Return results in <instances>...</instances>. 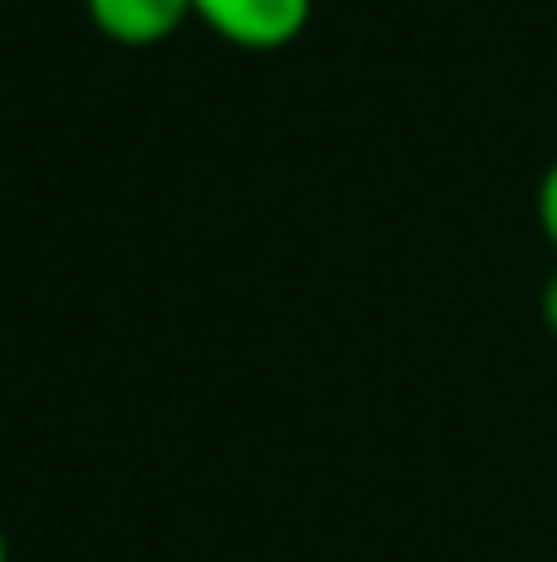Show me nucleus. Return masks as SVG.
Returning <instances> with one entry per match:
<instances>
[{"instance_id": "f257e3e1", "label": "nucleus", "mask_w": 557, "mask_h": 562, "mask_svg": "<svg viewBox=\"0 0 557 562\" xmlns=\"http://www.w3.org/2000/svg\"><path fill=\"white\" fill-rule=\"evenodd\" d=\"M193 15L227 45L272 55L306 35L316 0H193Z\"/></svg>"}, {"instance_id": "f03ea898", "label": "nucleus", "mask_w": 557, "mask_h": 562, "mask_svg": "<svg viewBox=\"0 0 557 562\" xmlns=\"http://www.w3.org/2000/svg\"><path fill=\"white\" fill-rule=\"evenodd\" d=\"M89 25L124 49H148L163 45L183 30V20L193 15V0H84Z\"/></svg>"}, {"instance_id": "7ed1b4c3", "label": "nucleus", "mask_w": 557, "mask_h": 562, "mask_svg": "<svg viewBox=\"0 0 557 562\" xmlns=\"http://www.w3.org/2000/svg\"><path fill=\"white\" fill-rule=\"evenodd\" d=\"M538 227L548 237V247H557V158L548 164V173L538 178Z\"/></svg>"}, {"instance_id": "20e7f679", "label": "nucleus", "mask_w": 557, "mask_h": 562, "mask_svg": "<svg viewBox=\"0 0 557 562\" xmlns=\"http://www.w3.org/2000/svg\"><path fill=\"white\" fill-rule=\"evenodd\" d=\"M538 311H543V326L557 336V272L548 277V286H543V301H538Z\"/></svg>"}, {"instance_id": "39448f33", "label": "nucleus", "mask_w": 557, "mask_h": 562, "mask_svg": "<svg viewBox=\"0 0 557 562\" xmlns=\"http://www.w3.org/2000/svg\"><path fill=\"white\" fill-rule=\"evenodd\" d=\"M0 562H10V543H5V528H0Z\"/></svg>"}]
</instances>
